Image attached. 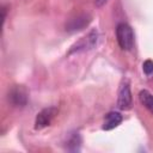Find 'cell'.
I'll return each instance as SVG.
<instances>
[{"instance_id": "6da1fadb", "label": "cell", "mask_w": 153, "mask_h": 153, "mask_svg": "<svg viewBox=\"0 0 153 153\" xmlns=\"http://www.w3.org/2000/svg\"><path fill=\"white\" fill-rule=\"evenodd\" d=\"M98 37H99V35H98L97 29H92L85 36H82L80 39H78L74 44H72V47L68 50V55L88 51V50L93 49L98 43Z\"/></svg>"}, {"instance_id": "7a4b0ae2", "label": "cell", "mask_w": 153, "mask_h": 153, "mask_svg": "<svg viewBox=\"0 0 153 153\" xmlns=\"http://www.w3.org/2000/svg\"><path fill=\"white\" fill-rule=\"evenodd\" d=\"M116 37L118 45L123 50H131L134 47V32L127 23H120L116 27Z\"/></svg>"}, {"instance_id": "3957f363", "label": "cell", "mask_w": 153, "mask_h": 153, "mask_svg": "<svg viewBox=\"0 0 153 153\" xmlns=\"http://www.w3.org/2000/svg\"><path fill=\"white\" fill-rule=\"evenodd\" d=\"M117 105L121 110H129L131 108V92H130L129 82L127 80L122 81V84L118 88Z\"/></svg>"}, {"instance_id": "277c9868", "label": "cell", "mask_w": 153, "mask_h": 153, "mask_svg": "<svg viewBox=\"0 0 153 153\" xmlns=\"http://www.w3.org/2000/svg\"><path fill=\"white\" fill-rule=\"evenodd\" d=\"M56 112H57V109L54 108V106H49V108H45V109L41 110L36 116L35 128L36 129H42V128L49 126L50 122L53 121V118L55 117Z\"/></svg>"}, {"instance_id": "5b68a950", "label": "cell", "mask_w": 153, "mask_h": 153, "mask_svg": "<svg viewBox=\"0 0 153 153\" xmlns=\"http://www.w3.org/2000/svg\"><path fill=\"white\" fill-rule=\"evenodd\" d=\"M8 99L16 106H25L27 103V92L24 87L16 86L10 91Z\"/></svg>"}, {"instance_id": "8992f818", "label": "cell", "mask_w": 153, "mask_h": 153, "mask_svg": "<svg viewBox=\"0 0 153 153\" xmlns=\"http://www.w3.org/2000/svg\"><path fill=\"white\" fill-rule=\"evenodd\" d=\"M91 22V16L88 14H80L73 19H71L67 24H66V31L68 32H75V31H80L84 27H86Z\"/></svg>"}, {"instance_id": "52a82bcc", "label": "cell", "mask_w": 153, "mask_h": 153, "mask_svg": "<svg viewBox=\"0 0 153 153\" xmlns=\"http://www.w3.org/2000/svg\"><path fill=\"white\" fill-rule=\"evenodd\" d=\"M123 117L120 112L117 111H110L109 114H106L105 118H104V123L102 126L103 130H111L114 128H116L121 122H122Z\"/></svg>"}, {"instance_id": "ba28073f", "label": "cell", "mask_w": 153, "mask_h": 153, "mask_svg": "<svg viewBox=\"0 0 153 153\" xmlns=\"http://www.w3.org/2000/svg\"><path fill=\"white\" fill-rule=\"evenodd\" d=\"M139 99L143 104V106L147 108L153 114V94L147 90H142L139 93Z\"/></svg>"}, {"instance_id": "9c48e42d", "label": "cell", "mask_w": 153, "mask_h": 153, "mask_svg": "<svg viewBox=\"0 0 153 153\" xmlns=\"http://www.w3.org/2000/svg\"><path fill=\"white\" fill-rule=\"evenodd\" d=\"M67 149L68 151H72V152H78L80 149V143H81V137L78 133H74L69 140L67 141Z\"/></svg>"}, {"instance_id": "30bf717a", "label": "cell", "mask_w": 153, "mask_h": 153, "mask_svg": "<svg viewBox=\"0 0 153 153\" xmlns=\"http://www.w3.org/2000/svg\"><path fill=\"white\" fill-rule=\"evenodd\" d=\"M142 69H143V72H145L147 75L152 74V73H153V61H152V60H146V61L142 63Z\"/></svg>"}, {"instance_id": "8fae6325", "label": "cell", "mask_w": 153, "mask_h": 153, "mask_svg": "<svg viewBox=\"0 0 153 153\" xmlns=\"http://www.w3.org/2000/svg\"><path fill=\"white\" fill-rule=\"evenodd\" d=\"M106 1H108V0H94V5H96L97 7H102L103 5L106 4Z\"/></svg>"}]
</instances>
